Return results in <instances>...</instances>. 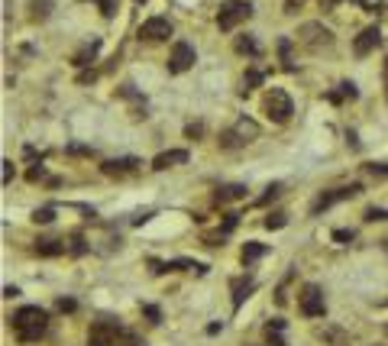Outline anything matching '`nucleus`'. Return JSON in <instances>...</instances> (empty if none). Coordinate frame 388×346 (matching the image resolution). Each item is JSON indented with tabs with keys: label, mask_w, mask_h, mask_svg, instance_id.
Here are the masks:
<instances>
[{
	"label": "nucleus",
	"mask_w": 388,
	"mask_h": 346,
	"mask_svg": "<svg viewBox=\"0 0 388 346\" xmlns=\"http://www.w3.org/2000/svg\"><path fill=\"white\" fill-rule=\"evenodd\" d=\"M10 327H13L20 343H36L46 333V327H49V314L43 307H36V304H23L20 311H13Z\"/></svg>",
	"instance_id": "f257e3e1"
},
{
	"label": "nucleus",
	"mask_w": 388,
	"mask_h": 346,
	"mask_svg": "<svg viewBox=\"0 0 388 346\" xmlns=\"http://www.w3.org/2000/svg\"><path fill=\"white\" fill-rule=\"evenodd\" d=\"M88 346H143L136 333H130L117 321H97L88 333Z\"/></svg>",
	"instance_id": "f03ea898"
},
{
	"label": "nucleus",
	"mask_w": 388,
	"mask_h": 346,
	"mask_svg": "<svg viewBox=\"0 0 388 346\" xmlns=\"http://www.w3.org/2000/svg\"><path fill=\"white\" fill-rule=\"evenodd\" d=\"M253 17V4L249 0H223L220 4V13H217V26L220 33H233L240 23Z\"/></svg>",
	"instance_id": "7ed1b4c3"
},
{
	"label": "nucleus",
	"mask_w": 388,
	"mask_h": 346,
	"mask_svg": "<svg viewBox=\"0 0 388 346\" xmlns=\"http://www.w3.org/2000/svg\"><path fill=\"white\" fill-rule=\"evenodd\" d=\"M262 110H265V117H269L272 123H288L291 113H295V104H291L288 91H282V88H269L265 97H262Z\"/></svg>",
	"instance_id": "20e7f679"
},
{
	"label": "nucleus",
	"mask_w": 388,
	"mask_h": 346,
	"mask_svg": "<svg viewBox=\"0 0 388 346\" xmlns=\"http://www.w3.org/2000/svg\"><path fill=\"white\" fill-rule=\"evenodd\" d=\"M363 191V185L356 181V185H343V188H330V191H321V195L314 198V204H311V214L317 217V214H324V211H330L333 204H340V201H353L356 195Z\"/></svg>",
	"instance_id": "39448f33"
},
{
	"label": "nucleus",
	"mask_w": 388,
	"mask_h": 346,
	"mask_svg": "<svg viewBox=\"0 0 388 346\" xmlns=\"http://www.w3.org/2000/svg\"><path fill=\"white\" fill-rule=\"evenodd\" d=\"M298 46H304L307 52H321L327 46H333V33L321 23H304L298 29Z\"/></svg>",
	"instance_id": "423d86ee"
},
{
	"label": "nucleus",
	"mask_w": 388,
	"mask_h": 346,
	"mask_svg": "<svg viewBox=\"0 0 388 346\" xmlns=\"http://www.w3.org/2000/svg\"><path fill=\"white\" fill-rule=\"evenodd\" d=\"M298 307H301L304 317H324L327 314V301H324V288L307 282L301 288V295H298Z\"/></svg>",
	"instance_id": "0eeeda50"
},
{
	"label": "nucleus",
	"mask_w": 388,
	"mask_h": 346,
	"mask_svg": "<svg viewBox=\"0 0 388 346\" xmlns=\"http://www.w3.org/2000/svg\"><path fill=\"white\" fill-rule=\"evenodd\" d=\"M256 136H259V127H256L253 120L243 117L233 130H223V133H220V146H223V149H240V146L253 143Z\"/></svg>",
	"instance_id": "6e6552de"
},
{
	"label": "nucleus",
	"mask_w": 388,
	"mask_h": 346,
	"mask_svg": "<svg viewBox=\"0 0 388 346\" xmlns=\"http://www.w3.org/2000/svg\"><path fill=\"white\" fill-rule=\"evenodd\" d=\"M194 62H198L194 46L181 39V43H175V49H172V55H169V75H185Z\"/></svg>",
	"instance_id": "1a4fd4ad"
},
{
	"label": "nucleus",
	"mask_w": 388,
	"mask_h": 346,
	"mask_svg": "<svg viewBox=\"0 0 388 346\" xmlns=\"http://www.w3.org/2000/svg\"><path fill=\"white\" fill-rule=\"evenodd\" d=\"M169 36H172V23L165 17H152L139 26V39H146V43H165Z\"/></svg>",
	"instance_id": "9d476101"
},
{
	"label": "nucleus",
	"mask_w": 388,
	"mask_h": 346,
	"mask_svg": "<svg viewBox=\"0 0 388 346\" xmlns=\"http://www.w3.org/2000/svg\"><path fill=\"white\" fill-rule=\"evenodd\" d=\"M149 269L155 272V275H162V272H207V265H201V262L194 259H172V262H159V259H149Z\"/></svg>",
	"instance_id": "9b49d317"
},
{
	"label": "nucleus",
	"mask_w": 388,
	"mask_h": 346,
	"mask_svg": "<svg viewBox=\"0 0 388 346\" xmlns=\"http://www.w3.org/2000/svg\"><path fill=\"white\" fill-rule=\"evenodd\" d=\"M382 43V33H379V26H366L363 33L356 36V43H353V52L359 55V59H366V55H372V52L379 49Z\"/></svg>",
	"instance_id": "f8f14e48"
},
{
	"label": "nucleus",
	"mask_w": 388,
	"mask_h": 346,
	"mask_svg": "<svg viewBox=\"0 0 388 346\" xmlns=\"http://www.w3.org/2000/svg\"><path fill=\"white\" fill-rule=\"evenodd\" d=\"M139 165H143V162L136 159V155H123V159H107L101 165V172L110 178H123V175H133Z\"/></svg>",
	"instance_id": "ddd939ff"
},
{
	"label": "nucleus",
	"mask_w": 388,
	"mask_h": 346,
	"mask_svg": "<svg viewBox=\"0 0 388 346\" xmlns=\"http://www.w3.org/2000/svg\"><path fill=\"white\" fill-rule=\"evenodd\" d=\"M188 162V149H169V152H159L155 159H152V169L155 172H165L172 165H185Z\"/></svg>",
	"instance_id": "4468645a"
},
{
	"label": "nucleus",
	"mask_w": 388,
	"mask_h": 346,
	"mask_svg": "<svg viewBox=\"0 0 388 346\" xmlns=\"http://www.w3.org/2000/svg\"><path fill=\"white\" fill-rule=\"evenodd\" d=\"M97 52H101V39H91V43H85L81 49L71 55V65L75 68H88L94 59H97Z\"/></svg>",
	"instance_id": "2eb2a0df"
},
{
	"label": "nucleus",
	"mask_w": 388,
	"mask_h": 346,
	"mask_svg": "<svg viewBox=\"0 0 388 346\" xmlns=\"http://www.w3.org/2000/svg\"><path fill=\"white\" fill-rule=\"evenodd\" d=\"M39 256H62V253H68V243L65 240H52V237H43V240H36V246H33Z\"/></svg>",
	"instance_id": "dca6fc26"
},
{
	"label": "nucleus",
	"mask_w": 388,
	"mask_h": 346,
	"mask_svg": "<svg viewBox=\"0 0 388 346\" xmlns=\"http://www.w3.org/2000/svg\"><path fill=\"white\" fill-rule=\"evenodd\" d=\"M265 343H269V346H288V340H285V321H282V317H275V321L265 324Z\"/></svg>",
	"instance_id": "f3484780"
},
{
	"label": "nucleus",
	"mask_w": 388,
	"mask_h": 346,
	"mask_svg": "<svg viewBox=\"0 0 388 346\" xmlns=\"http://www.w3.org/2000/svg\"><path fill=\"white\" fill-rule=\"evenodd\" d=\"M265 253H269V246H265V243H256V240H249V243H243V253H240V259H243V265L249 269V265H253V262H259Z\"/></svg>",
	"instance_id": "a211bd4d"
},
{
	"label": "nucleus",
	"mask_w": 388,
	"mask_h": 346,
	"mask_svg": "<svg viewBox=\"0 0 388 346\" xmlns=\"http://www.w3.org/2000/svg\"><path fill=\"white\" fill-rule=\"evenodd\" d=\"M52 0H29V23H46L52 17Z\"/></svg>",
	"instance_id": "6ab92c4d"
},
{
	"label": "nucleus",
	"mask_w": 388,
	"mask_h": 346,
	"mask_svg": "<svg viewBox=\"0 0 388 346\" xmlns=\"http://www.w3.org/2000/svg\"><path fill=\"white\" fill-rule=\"evenodd\" d=\"M256 288L253 279H233V311H240L243 307V301L249 298V291Z\"/></svg>",
	"instance_id": "aec40b11"
},
{
	"label": "nucleus",
	"mask_w": 388,
	"mask_h": 346,
	"mask_svg": "<svg viewBox=\"0 0 388 346\" xmlns=\"http://www.w3.org/2000/svg\"><path fill=\"white\" fill-rule=\"evenodd\" d=\"M240 198H246V185H220L217 195H214V201L227 204V201H240Z\"/></svg>",
	"instance_id": "412c9836"
},
{
	"label": "nucleus",
	"mask_w": 388,
	"mask_h": 346,
	"mask_svg": "<svg viewBox=\"0 0 388 346\" xmlns=\"http://www.w3.org/2000/svg\"><path fill=\"white\" fill-rule=\"evenodd\" d=\"M233 49H237L240 55H253V59H259V55H262L259 43H256L253 36H237V43H233Z\"/></svg>",
	"instance_id": "4be33fe9"
},
{
	"label": "nucleus",
	"mask_w": 388,
	"mask_h": 346,
	"mask_svg": "<svg viewBox=\"0 0 388 346\" xmlns=\"http://www.w3.org/2000/svg\"><path fill=\"white\" fill-rule=\"evenodd\" d=\"M356 97H359V91H356V85H353V81H343L337 94H327V101H330V104H340V101H356Z\"/></svg>",
	"instance_id": "5701e85b"
},
{
	"label": "nucleus",
	"mask_w": 388,
	"mask_h": 346,
	"mask_svg": "<svg viewBox=\"0 0 388 346\" xmlns=\"http://www.w3.org/2000/svg\"><path fill=\"white\" fill-rule=\"evenodd\" d=\"M279 55H282V68H285V71H295V59H291V39H288V36H282V39H279Z\"/></svg>",
	"instance_id": "b1692460"
},
{
	"label": "nucleus",
	"mask_w": 388,
	"mask_h": 346,
	"mask_svg": "<svg viewBox=\"0 0 388 346\" xmlns=\"http://www.w3.org/2000/svg\"><path fill=\"white\" fill-rule=\"evenodd\" d=\"M262 81H265V71H259V68H253V71H246V78H243V94H249L253 88H259Z\"/></svg>",
	"instance_id": "393cba45"
},
{
	"label": "nucleus",
	"mask_w": 388,
	"mask_h": 346,
	"mask_svg": "<svg viewBox=\"0 0 388 346\" xmlns=\"http://www.w3.org/2000/svg\"><path fill=\"white\" fill-rule=\"evenodd\" d=\"M282 191H285V185H279V181H275V185H269V188H265V195H262L259 201H256V207H265V204L275 201V198H279Z\"/></svg>",
	"instance_id": "a878e982"
},
{
	"label": "nucleus",
	"mask_w": 388,
	"mask_h": 346,
	"mask_svg": "<svg viewBox=\"0 0 388 346\" xmlns=\"http://www.w3.org/2000/svg\"><path fill=\"white\" fill-rule=\"evenodd\" d=\"M68 253H71V256H85L88 253V243H85L81 233H75V237L68 240Z\"/></svg>",
	"instance_id": "bb28decb"
},
{
	"label": "nucleus",
	"mask_w": 388,
	"mask_h": 346,
	"mask_svg": "<svg viewBox=\"0 0 388 346\" xmlns=\"http://www.w3.org/2000/svg\"><path fill=\"white\" fill-rule=\"evenodd\" d=\"M94 4H97V10H101L104 20H113V17H117V0H94Z\"/></svg>",
	"instance_id": "cd10ccee"
},
{
	"label": "nucleus",
	"mask_w": 388,
	"mask_h": 346,
	"mask_svg": "<svg viewBox=\"0 0 388 346\" xmlns=\"http://www.w3.org/2000/svg\"><path fill=\"white\" fill-rule=\"evenodd\" d=\"M55 220V207H36L33 211V223H52Z\"/></svg>",
	"instance_id": "c85d7f7f"
},
{
	"label": "nucleus",
	"mask_w": 388,
	"mask_h": 346,
	"mask_svg": "<svg viewBox=\"0 0 388 346\" xmlns=\"http://www.w3.org/2000/svg\"><path fill=\"white\" fill-rule=\"evenodd\" d=\"M366 172H369L372 178H388V162H369Z\"/></svg>",
	"instance_id": "c756f323"
},
{
	"label": "nucleus",
	"mask_w": 388,
	"mask_h": 346,
	"mask_svg": "<svg viewBox=\"0 0 388 346\" xmlns=\"http://www.w3.org/2000/svg\"><path fill=\"white\" fill-rule=\"evenodd\" d=\"M285 223H288L285 214H269V217H265V230H282Z\"/></svg>",
	"instance_id": "7c9ffc66"
},
{
	"label": "nucleus",
	"mask_w": 388,
	"mask_h": 346,
	"mask_svg": "<svg viewBox=\"0 0 388 346\" xmlns=\"http://www.w3.org/2000/svg\"><path fill=\"white\" fill-rule=\"evenodd\" d=\"M333 240H337L340 246H349L356 240V233H353V230H333Z\"/></svg>",
	"instance_id": "2f4dec72"
},
{
	"label": "nucleus",
	"mask_w": 388,
	"mask_h": 346,
	"mask_svg": "<svg viewBox=\"0 0 388 346\" xmlns=\"http://www.w3.org/2000/svg\"><path fill=\"white\" fill-rule=\"evenodd\" d=\"M369 223H375V220H388V211H382V207H366V214H363Z\"/></svg>",
	"instance_id": "473e14b6"
},
{
	"label": "nucleus",
	"mask_w": 388,
	"mask_h": 346,
	"mask_svg": "<svg viewBox=\"0 0 388 346\" xmlns=\"http://www.w3.org/2000/svg\"><path fill=\"white\" fill-rule=\"evenodd\" d=\"M143 314H146V317H149L152 324H159V321H162V311H159V307H155V304H143Z\"/></svg>",
	"instance_id": "72a5a7b5"
},
{
	"label": "nucleus",
	"mask_w": 388,
	"mask_h": 346,
	"mask_svg": "<svg viewBox=\"0 0 388 346\" xmlns=\"http://www.w3.org/2000/svg\"><path fill=\"white\" fill-rule=\"evenodd\" d=\"M0 165H4V185H10V181H13V175H17V169H13V162H10V159H4Z\"/></svg>",
	"instance_id": "f704fd0d"
},
{
	"label": "nucleus",
	"mask_w": 388,
	"mask_h": 346,
	"mask_svg": "<svg viewBox=\"0 0 388 346\" xmlns=\"http://www.w3.org/2000/svg\"><path fill=\"white\" fill-rule=\"evenodd\" d=\"M55 307H59V311H78V301H71V298H59Z\"/></svg>",
	"instance_id": "c9c22d12"
},
{
	"label": "nucleus",
	"mask_w": 388,
	"mask_h": 346,
	"mask_svg": "<svg viewBox=\"0 0 388 346\" xmlns=\"http://www.w3.org/2000/svg\"><path fill=\"white\" fill-rule=\"evenodd\" d=\"M26 178H29V181H39V178H46V169L39 165V162H36V169H29V172H26Z\"/></svg>",
	"instance_id": "e433bc0d"
},
{
	"label": "nucleus",
	"mask_w": 388,
	"mask_h": 346,
	"mask_svg": "<svg viewBox=\"0 0 388 346\" xmlns=\"http://www.w3.org/2000/svg\"><path fill=\"white\" fill-rule=\"evenodd\" d=\"M68 152H71V155H94L91 146H68Z\"/></svg>",
	"instance_id": "4c0bfd02"
},
{
	"label": "nucleus",
	"mask_w": 388,
	"mask_h": 346,
	"mask_svg": "<svg viewBox=\"0 0 388 346\" xmlns=\"http://www.w3.org/2000/svg\"><path fill=\"white\" fill-rule=\"evenodd\" d=\"M201 133H204V127H201V123H191V127L185 130V136H188V139H194V136H201Z\"/></svg>",
	"instance_id": "58836bf2"
},
{
	"label": "nucleus",
	"mask_w": 388,
	"mask_h": 346,
	"mask_svg": "<svg viewBox=\"0 0 388 346\" xmlns=\"http://www.w3.org/2000/svg\"><path fill=\"white\" fill-rule=\"evenodd\" d=\"M298 7H304V0H285V13H298Z\"/></svg>",
	"instance_id": "ea45409f"
},
{
	"label": "nucleus",
	"mask_w": 388,
	"mask_h": 346,
	"mask_svg": "<svg viewBox=\"0 0 388 346\" xmlns=\"http://www.w3.org/2000/svg\"><path fill=\"white\" fill-rule=\"evenodd\" d=\"M382 81H385V101H388V59H385V65H382Z\"/></svg>",
	"instance_id": "a19ab883"
},
{
	"label": "nucleus",
	"mask_w": 388,
	"mask_h": 346,
	"mask_svg": "<svg viewBox=\"0 0 388 346\" xmlns=\"http://www.w3.org/2000/svg\"><path fill=\"white\" fill-rule=\"evenodd\" d=\"M17 295H20V288H13V285L4 288V298H17Z\"/></svg>",
	"instance_id": "79ce46f5"
},
{
	"label": "nucleus",
	"mask_w": 388,
	"mask_h": 346,
	"mask_svg": "<svg viewBox=\"0 0 388 346\" xmlns=\"http://www.w3.org/2000/svg\"><path fill=\"white\" fill-rule=\"evenodd\" d=\"M337 4H340V0H321V7H324V10H333Z\"/></svg>",
	"instance_id": "37998d69"
},
{
	"label": "nucleus",
	"mask_w": 388,
	"mask_h": 346,
	"mask_svg": "<svg viewBox=\"0 0 388 346\" xmlns=\"http://www.w3.org/2000/svg\"><path fill=\"white\" fill-rule=\"evenodd\" d=\"M136 4H146V0H136Z\"/></svg>",
	"instance_id": "c03bdc74"
}]
</instances>
